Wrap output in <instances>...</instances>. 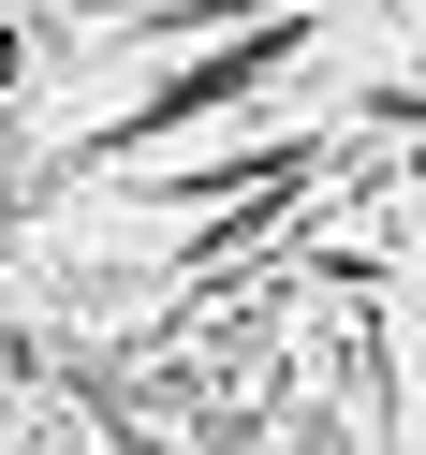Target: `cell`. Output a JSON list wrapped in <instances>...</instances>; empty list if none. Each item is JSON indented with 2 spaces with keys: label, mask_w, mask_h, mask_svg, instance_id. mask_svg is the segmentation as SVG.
I'll list each match as a JSON object with an SVG mask.
<instances>
[{
  "label": "cell",
  "mask_w": 426,
  "mask_h": 455,
  "mask_svg": "<svg viewBox=\"0 0 426 455\" xmlns=\"http://www.w3.org/2000/svg\"><path fill=\"white\" fill-rule=\"evenodd\" d=\"M0 89H15V30H0Z\"/></svg>",
  "instance_id": "6da1fadb"
}]
</instances>
